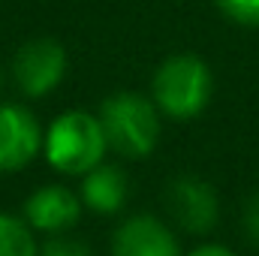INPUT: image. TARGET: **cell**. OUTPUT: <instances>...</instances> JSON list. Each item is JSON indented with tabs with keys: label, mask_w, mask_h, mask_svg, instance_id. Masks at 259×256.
<instances>
[{
	"label": "cell",
	"mask_w": 259,
	"mask_h": 256,
	"mask_svg": "<svg viewBox=\"0 0 259 256\" xmlns=\"http://www.w3.org/2000/svg\"><path fill=\"white\" fill-rule=\"evenodd\" d=\"M106 151H109V139L100 124V115H91L84 109H69L58 115L42 139L46 163L58 175H69V178H81L84 172L100 166L106 160Z\"/></svg>",
	"instance_id": "obj_1"
},
{
	"label": "cell",
	"mask_w": 259,
	"mask_h": 256,
	"mask_svg": "<svg viewBox=\"0 0 259 256\" xmlns=\"http://www.w3.org/2000/svg\"><path fill=\"white\" fill-rule=\"evenodd\" d=\"M214 97V72L199 55H172L157 66L151 81V100L172 121L199 118Z\"/></svg>",
	"instance_id": "obj_2"
},
{
	"label": "cell",
	"mask_w": 259,
	"mask_h": 256,
	"mask_svg": "<svg viewBox=\"0 0 259 256\" xmlns=\"http://www.w3.org/2000/svg\"><path fill=\"white\" fill-rule=\"evenodd\" d=\"M163 112L151 97H142L136 91H121L103 100L100 106V124L106 130L109 148L118 151L127 160H142L154 154L163 130Z\"/></svg>",
	"instance_id": "obj_3"
},
{
	"label": "cell",
	"mask_w": 259,
	"mask_h": 256,
	"mask_svg": "<svg viewBox=\"0 0 259 256\" xmlns=\"http://www.w3.org/2000/svg\"><path fill=\"white\" fill-rule=\"evenodd\" d=\"M169 223L187 235H208L220 220V196L199 175H178L163 193Z\"/></svg>",
	"instance_id": "obj_4"
},
{
	"label": "cell",
	"mask_w": 259,
	"mask_h": 256,
	"mask_svg": "<svg viewBox=\"0 0 259 256\" xmlns=\"http://www.w3.org/2000/svg\"><path fill=\"white\" fill-rule=\"evenodd\" d=\"M66 49L58 39H49V36H39V39H30L24 42L15 58H12V81L15 88L30 97V100H39L46 94H52L66 75Z\"/></svg>",
	"instance_id": "obj_5"
},
{
	"label": "cell",
	"mask_w": 259,
	"mask_h": 256,
	"mask_svg": "<svg viewBox=\"0 0 259 256\" xmlns=\"http://www.w3.org/2000/svg\"><path fill=\"white\" fill-rule=\"evenodd\" d=\"M112 256H184L175 226L157 214H130L112 232Z\"/></svg>",
	"instance_id": "obj_6"
},
{
	"label": "cell",
	"mask_w": 259,
	"mask_h": 256,
	"mask_svg": "<svg viewBox=\"0 0 259 256\" xmlns=\"http://www.w3.org/2000/svg\"><path fill=\"white\" fill-rule=\"evenodd\" d=\"M46 133L36 115L18 103H0V175L24 169L36 154H42Z\"/></svg>",
	"instance_id": "obj_7"
},
{
	"label": "cell",
	"mask_w": 259,
	"mask_h": 256,
	"mask_svg": "<svg viewBox=\"0 0 259 256\" xmlns=\"http://www.w3.org/2000/svg\"><path fill=\"white\" fill-rule=\"evenodd\" d=\"M81 196L75 190H69L64 184H42L27 196L21 217L27 220V226L33 232L42 235H61L78 226L81 220Z\"/></svg>",
	"instance_id": "obj_8"
},
{
	"label": "cell",
	"mask_w": 259,
	"mask_h": 256,
	"mask_svg": "<svg viewBox=\"0 0 259 256\" xmlns=\"http://www.w3.org/2000/svg\"><path fill=\"white\" fill-rule=\"evenodd\" d=\"M78 196H81V205L94 214H118L130 199V181L124 175V169L112 166V163H100L94 166L91 172L81 175V187H78Z\"/></svg>",
	"instance_id": "obj_9"
},
{
	"label": "cell",
	"mask_w": 259,
	"mask_h": 256,
	"mask_svg": "<svg viewBox=\"0 0 259 256\" xmlns=\"http://www.w3.org/2000/svg\"><path fill=\"white\" fill-rule=\"evenodd\" d=\"M0 256H39L36 232L21 214L0 211Z\"/></svg>",
	"instance_id": "obj_10"
},
{
	"label": "cell",
	"mask_w": 259,
	"mask_h": 256,
	"mask_svg": "<svg viewBox=\"0 0 259 256\" xmlns=\"http://www.w3.org/2000/svg\"><path fill=\"white\" fill-rule=\"evenodd\" d=\"M39 256H97V253L84 238L61 232V235H46V241L39 244Z\"/></svg>",
	"instance_id": "obj_11"
},
{
	"label": "cell",
	"mask_w": 259,
	"mask_h": 256,
	"mask_svg": "<svg viewBox=\"0 0 259 256\" xmlns=\"http://www.w3.org/2000/svg\"><path fill=\"white\" fill-rule=\"evenodd\" d=\"M214 6L241 27H259V0H214Z\"/></svg>",
	"instance_id": "obj_12"
},
{
	"label": "cell",
	"mask_w": 259,
	"mask_h": 256,
	"mask_svg": "<svg viewBox=\"0 0 259 256\" xmlns=\"http://www.w3.org/2000/svg\"><path fill=\"white\" fill-rule=\"evenodd\" d=\"M241 232L247 244L259 247V190H253L241 205Z\"/></svg>",
	"instance_id": "obj_13"
},
{
	"label": "cell",
	"mask_w": 259,
	"mask_h": 256,
	"mask_svg": "<svg viewBox=\"0 0 259 256\" xmlns=\"http://www.w3.org/2000/svg\"><path fill=\"white\" fill-rule=\"evenodd\" d=\"M184 256H238L232 247H226V244H214V241H205V244H196L190 253Z\"/></svg>",
	"instance_id": "obj_14"
},
{
	"label": "cell",
	"mask_w": 259,
	"mask_h": 256,
	"mask_svg": "<svg viewBox=\"0 0 259 256\" xmlns=\"http://www.w3.org/2000/svg\"><path fill=\"white\" fill-rule=\"evenodd\" d=\"M0 84H3V72H0Z\"/></svg>",
	"instance_id": "obj_15"
}]
</instances>
